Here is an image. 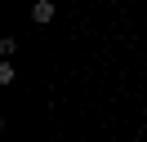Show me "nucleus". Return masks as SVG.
<instances>
[{
	"mask_svg": "<svg viewBox=\"0 0 147 142\" xmlns=\"http://www.w3.org/2000/svg\"><path fill=\"white\" fill-rule=\"evenodd\" d=\"M31 18H36V22H49V18H54V5H49V0H36V9H31Z\"/></svg>",
	"mask_w": 147,
	"mask_h": 142,
	"instance_id": "nucleus-1",
	"label": "nucleus"
},
{
	"mask_svg": "<svg viewBox=\"0 0 147 142\" xmlns=\"http://www.w3.org/2000/svg\"><path fill=\"white\" fill-rule=\"evenodd\" d=\"M13 76H18V71H13V62H0V84H9Z\"/></svg>",
	"mask_w": 147,
	"mask_h": 142,
	"instance_id": "nucleus-2",
	"label": "nucleus"
},
{
	"mask_svg": "<svg viewBox=\"0 0 147 142\" xmlns=\"http://www.w3.org/2000/svg\"><path fill=\"white\" fill-rule=\"evenodd\" d=\"M18 49V40H13V36H5V40H0V53H5V62H9V53Z\"/></svg>",
	"mask_w": 147,
	"mask_h": 142,
	"instance_id": "nucleus-3",
	"label": "nucleus"
}]
</instances>
